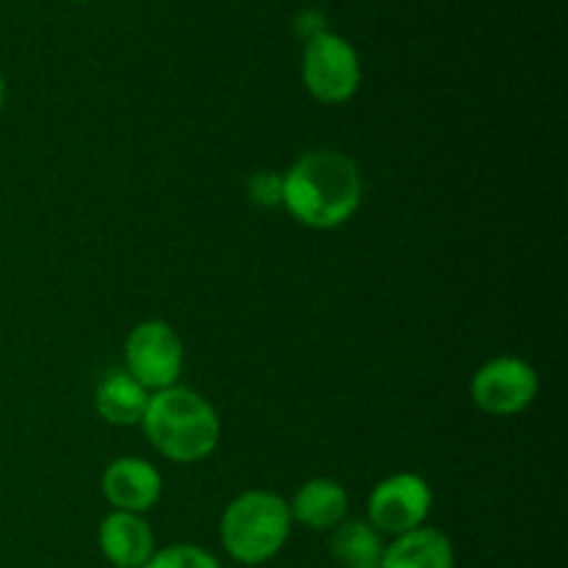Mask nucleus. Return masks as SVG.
Wrapping results in <instances>:
<instances>
[{"mask_svg":"<svg viewBox=\"0 0 568 568\" xmlns=\"http://www.w3.org/2000/svg\"><path fill=\"white\" fill-rule=\"evenodd\" d=\"M98 544L103 558L114 568H142L153 558V530L139 514L111 510L98 530Z\"/></svg>","mask_w":568,"mask_h":568,"instance_id":"nucleus-9","label":"nucleus"},{"mask_svg":"<svg viewBox=\"0 0 568 568\" xmlns=\"http://www.w3.org/2000/svg\"><path fill=\"white\" fill-rule=\"evenodd\" d=\"M6 103V81H3V72H0V111H3Z\"/></svg>","mask_w":568,"mask_h":568,"instance_id":"nucleus-16","label":"nucleus"},{"mask_svg":"<svg viewBox=\"0 0 568 568\" xmlns=\"http://www.w3.org/2000/svg\"><path fill=\"white\" fill-rule=\"evenodd\" d=\"M125 372L150 394L178 386L183 372V342L175 327L144 320L125 338Z\"/></svg>","mask_w":568,"mask_h":568,"instance_id":"nucleus-5","label":"nucleus"},{"mask_svg":"<svg viewBox=\"0 0 568 568\" xmlns=\"http://www.w3.org/2000/svg\"><path fill=\"white\" fill-rule=\"evenodd\" d=\"M433 508V491L425 477L414 471H399L377 483L369 494V525L381 536H405V532L425 527Z\"/></svg>","mask_w":568,"mask_h":568,"instance_id":"nucleus-6","label":"nucleus"},{"mask_svg":"<svg viewBox=\"0 0 568 568\" xmlns=\"http://www.w3.org/2000/svg\"><path fill=\"white\" fill-rule=\"evenodd\" d=\"M377 568H455L453 541L436 527H416L383 547Z\"/></svg>","mask_w":568,"mask_h":568,"instance_id":"nucleus-10","label":"nucleus"},{"mask_svg":"<svg viewBox=\"0 0 568 568\" xmlns=\"http://www.w3.org/2000/svg\"><path fill=\"white\" fill-rule=\"evenodd\" d=\"M70 3H89V0H70Z\"/></svg>","mask_w":568,"mask_h":568,"instance_id":"nucleus-17","label":"nucleus"},{"mask_svg":"<svg viewBox=\"0 0 568 568\" xmlns=\"http://www.w3.org/2000/svg\"><path fill=\"white\" fill-rule=\"evenodd\" d=\"M347 491H344L342 483L331 480V477L308 480L288 503L292 521H300L308 530H333V527L347 519Z\"/></svg>","mask_w":568,"mask_h":568,"instance_id":"nucleus-11","label":"nucleus"},{"mask_svg":"<svg viewBox=\"0 0 568 568\" xmlns=\"http://www.w3.org/2000/svg\"><path fill=\"white\" fill-rule=\"evenodd\" d=\"M250 197H253L255 205H264V209L281 205V175H275V172H255L250 178Z\"/></svg>","mask_w":568,"mask_h":568,"instance_id":"nucleus-15","label":"nucleus"},{"mask_svg":"<svg viewBox=\"0 0 568 568\" xmlns=\"http://www.w3.org/2000/svg\"><path fill=\"white\" fill-rule=\"evenodd\" d=\"M150 392L139 386L125 369H114L100 381L98 392H94V408L103 416L109 425L131 427L139 425L148 410Z\"/></svg>","mask_w":568,"mask_h":568,"instance_id":"nucleus-12","label":"nucleus"},{"mask_svg":"<svg viewBox=\"0 0 568 568\" xmlns=\"http://www.w3.org/2000/svg\"><path fill=\"white\" fill-rule=\"evenodd\" d=\"M148 442L172 464H197L216 449L222 425L216 410L192 388L172 386L150 394L142 416Z\"/></svg>","mask_w":568,"mask_h":568,"instance_id":"nucleus-2","label":"nucleus"},{"mask_svg":"<svg viewBox=\"0 0 568 568\" xmlns=\"http://www.w3.org/2000/svg\"><path fill=\"white\" fill-rule=\"evenodd\" d=\"M300 70L311 98L325 105L347 103L361 87L358 50L333 31H320L305 39Z\"/></svg>","mask_w":568,"mask_h":568,"instance_id":"nucleus-4","label":"nucleus"},{"mask_svg":"<svg viewBox=\"0 0 568 568\" xmlns=\"http://www.w3.org/2000/svg\"><path fill=\"white\" fill-rule=\"evenodd\" d=\"M383 536L369 521L344 519L333 527L331 552L344 568H377L383 555Z\"/></svg>","mask_w":568,"mask_h":568,"instance_id":"nucleus-13","label":"nucleus"},{"mask_svg":"<svg viewBox=\"0 0 568 568\" xmlns=\"http://www.w3.org/2000/svg\"><path fill=\"white\" fill-rule=\"evenodd\" d=\"M142 568H222V564L209 549L194 547V544H172V547L155 549L153 558Z\"/></svg>","mask_w":568,"mask_h":568,"instance_id":"nucleus-14","label":"nucleus"},{"mask_svg":"<svg viewBox=\"0 0 568 568\" xmlns=\"http://www.w3.org/2000/svg\"><path fill=\"white\" fill-rule=\"evenodd\" d=\"M471 403L491 416H516L530 408L538 394V375L527 361L499 355L471 377Z\"/></svg>","mask_w":568,"mask_h":568,"instance_id":"nucleus-7","label":"nucleus"},{"mask_svg":"<svg viewBox=\"0 0 568 568\" xmlns=\"http://www.w3.org/2000/svg\"><path fill=\"white\" fill-rule=\"evenodd\" d=\"M288 503L272 491H244L225 508L220 538L225 552L242 566H261L281 555L292 536Z\"/></svg>","mask_w":568,"mask_h":568,"instance_id":"nucleus-3","label":"nucleus"},{"mask_svg":"<svg viewBox=\"0 0 568 568\" xmlns=\"http://www.w3.org/2000/svg\"><path fill=\"white\" fill-rule=\"evenodd\" d=\"M364 197L358 164L338 150L303 153L281 175V203L300 225L333 231L353 220Z\"/></svg>","mask_w":568,"mask_h":568,"instance_id":"nucleus-1","label":"nucleus"},{"mask_svg":"<svg viewBox=\"0 0 568 568\" xmlns=\"http://www.w3.org/2000/svg\"><path fill=\"white\" fill-rule=\"evenodd\" d=\"M103 497L114 510H125V514H148L155 508L164 491V480H161L159 469L148 464L144 458H116L105 466L103 471Z\"/></svg>","mask_w":568,"mask_h":568,"instance_id":"nucleus-8","label":"nucleus"}]
</instances>
